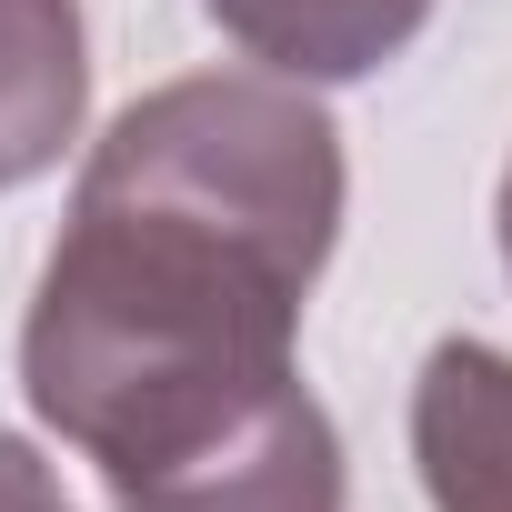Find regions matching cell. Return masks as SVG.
<instances>
[{
	"mask_svg": "<svg viewBox=\"0 0 512 512\" xmlns=\"http://www.w3.org/2000/svg\"><path fill=\"white\" fill-rule=\"evenodd\" d=\"M342 231V131L282 71L141 91L81 161L51 241L21 392L101 462L111 502L191 472L302 402V302Z\"/></svg>",
	"mask_w": 512,
	"mask_h": 512,
	"instance_id": "1",
	"label": "cell"
},
{
	"mask_svg": "<svg viewBox=\"0 0 512 512\" xmlns=\"http://www.w3.org/2000/svg\"><path fill=\"white\" fill-rule=\"evenodd\" d=\"M412 472L432 512H512V352L452 332L412 382Z\"/></svg>",
	"mask_w": 512,
	"mask_h": 512,
	"instance_id": "2",
	"label": "cell"
},
{
	"mask_svg": "<svg viewBox=\"0 0 512 512\" xmlns=\"http://www.w3.org/2000/svg\"><path fill=\"white\" fill-rule=\"evenodd\" d=\"M91 111L81 0H0V191L41 181Z\"/></svg>",
	"mask_w": 512,
	"mask_h": 512,
	"instance_id": "3",
	"label": "cell"
},
{
	"mask_svg": "<svg viewBox=\"0 0 512 512\" xmlns=\"http://www.w3.org/2000/svg\"><path fill=\"white\" fill-rule=\"evenodd\" d=\"M201 11L282 81H372L412 31L432 21V0H201Z\"/></svg>",
	"mask_w": 512,
	"mask_h": 512,
	"instance_id": "4",
	"label": "cell"
},
{
	"mask_svg": "<svg viewBox=\"0 0 512 512\" xmlns=\"http://www.w3.org/2000/svg\"><path fill=\"white\" fill-rule=\"evenodd\" d=\"M0 512H71V492H61V472L21 442V432H0Z\"/></svg>",
	"mask_w": 512,
	"mask_h": 512,
	"instance_id": "5",
	"label": "cell"
},
{
	"mask_svg": "<svg viewBox=\"0 0 512 512\" xmlns=\"http://www.w3.org/2000/svg\"><path fill=\"white\" fill-rule=\"evenodd\" d=\"M502 262H512V171H502Z\"/></svg>",
	"mask_w": 512,
	"mask_h": 512,
	"instance_id": "6",
	"label": "cell"
}]
</instances>
